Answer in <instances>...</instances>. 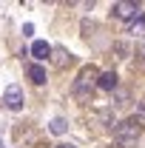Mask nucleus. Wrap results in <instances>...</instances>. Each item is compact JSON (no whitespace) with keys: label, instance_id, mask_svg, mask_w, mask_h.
Listing matches in <instances>:
<instances>
[{"label":"nucleus","instance_id":"nucleus-1","mask_svg":"<svg viewBox=\"0 0 145 148\" xmlns=\"http://www.w3.org/2000/svg\"><path fill=\"white\" fill-rule=\"evenodd\" d=\"M140 134H142V123H140L137 117H131V120H122V123L114 128V143L120 148H134L137 140H140Z\"/></svg>","mask_w":145,"mask_h":148},{"label":"nucleus","instance_id":"nucleus-2","mask_svg":"<svg viewBox=\"0 0 145 148\" xmlns=\"http://www.w3.org/2000/svg\"><path fill=\"white\" fill-rule=\"evenodd\" d=\"M100 77H103V74L97 71L94 66H85V69L80 71V77H77V83H74V94H77V97H85L91 86L100 83Z\"/></svg>","mask_w":145,"mask_h":148},{"label":"nucleus","instance_id":"nucleus-3","mask_svg":"<svg viewBox=\"0 0 145 148\" xmlns=\"http://www.w3.org/2000/svg\"><path fill=\"white\" fill-rule=\"evenodd\" d=\"M3 103H6V108H12V111L23 108V88L20 86H9L6 94H3Z\"/></svg>","mask_w":145,"mask_h":148},{"label":"nucleus","instance_id":"nucleus-4","mask_svg":"<svg viewBox=\"0 0 145 148\" xmlns=\"http://www.w3.org/2000/svg\"><path fill=\"white\" fill-rule=\"evenodd\" d=\"M114 14H117V17H122V20H131V17L137 20L142 12H140V6H137V3H114Z\"/></svg>","mask_w":145,"mask_h":148},{"label":"nucleus","instance_id":"nucleus-5","mask_svg":"<svg viewBox=\"0 0 145 148\" xmlns=\"http://www.w3.org/2000/svg\"><path fill=\"white\" fill-rule=\"evenodd\" d=\"M51 51H54V49H51L46 40H34V46H31V57H34V60H46Z\"/></svg>","mask_w":145,"mask_h":148},{"label":"nucleus","instance_id":"nucleus-6","mask_svg":"<svg viewBox=\"0 0 145 148\" xmlns=\"http://www.w3.org/2000/svg\"><path fill=\"white\" fill-rule=\"evenodd\" d=\"M97 86H100L103 91H114V88H117V74H114V71H105L103 77H100Z\"/></svg>","mask_w":145,"mask_h":148},{"label":"nucleus","instance_id":"nucleus-7","mask_svg":"<svg viewBox=\"0 0 145 148\" xmlns=\"http://www.w3.org/2000/svg\"><path fill=\"white\" fill-rule=\"evenodd\" d=\"M29 80L37 83V86H43V83H46V71H43V66H29Z\"/></svg>","mask_w":145,"mask_h":148},{"label":"nucleus","instance_id":"nucleus-8","mask_svg":"<svg viewBox=\"0 0 145 148\" xmlns=\"http://www.w3.org/2000/svg\"><path fill=\"white\" fill-rule=\"evenodd\" d=\"M51 54H54V66H57V69H63V66H66V63L71 60V54H68L66 49H54Z\"/></svg>","mask_w":145,"mask_h":148},{"label":"nucleus","instance_id":"nucleus-9","mask_svg":"<svg viewBox=\"0 0 145 148\" xmlns=\"http://www.w3.org/2000/svg\"><path fill=\"white\" fill-rule=\"evenodd\" d=\"M131 34H137V37H142V34H145V17H142V14L131 23Z\"/></svg>","mask_w":145,"mask_h":148},{"label":"nucleus","instance_id":"nucleus-10","mask_svg":"<svg viewBox=\"0 0 145 148\" xmlns=\"http://www.w3.org/2000/svg\"><path fill=\"white\" fill-rule=\"evenodd\" d=\"M66 128H68V123H66L63 117H57V120H51V134H66Z\"/></svg>","mask_w":145,"mask_h":148},{"label":"nucleus","instance_id":"nucleus-11","mask_svg":"<svg viewBox=\"0 0 145 148\" xmlns=\"http://www.w3.org/2000/svg\"><path fill=\"white\" fill-rule=\"evenodd\" d=\"M137 120L145 125V103H140V106H137Z\"/></svg>","mask_w":145,"mask_h":148},{"label":"nucleus","instance_id":"nucleus-12","mask_svg":"<svg viewBox=\"0 0 145 148\" xmlns=\"http://www.w3.org/2000/svg\"><path fill=\"white\" fill-rule=\"evenodd\" d=\"M57 148H74V145H57Z\"/></svg>","mask_w":145,"mask_h":148},{"label":"nucleus","instance_id":"nucleus-13","mask_svg":"<svg viewBox=\"0 0 145 148\" xmlns=\"http://www.w3.org/2000/svg\"><path fill=\"white\" fill-rule=\"evenodd\" d=\"M0 148H3V140H0Z\"/></svg>","mask_w":145,"mask_h":148}]
</instances>
